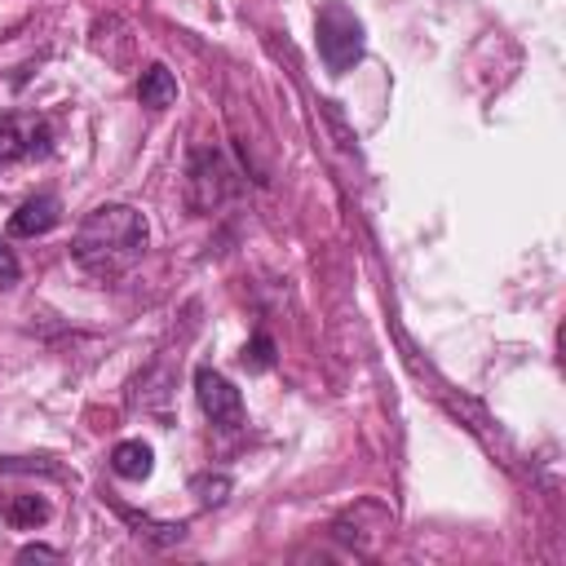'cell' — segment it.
<instances>
[{
	"instance_id": "6da1fadb",
	"label": "cell",
	"mask_w": 566,
	"mask_h": 566,
	"mask_svg": "<svg viewBox=\"0 0 566 566\" xmlns=\"http://www.w3.org/2000/svg\"><path fill=\"white\" fill-rule=\"evenodd\" d=\"M146 217L128 203H97L80 226H75V239H71V256L84 274L93 279H119L128 274L142 256H146Z\"/></svg>"
},
{
	"instance_id": "7a4b0ae2",
	"label": "cell",
	"mask_w": 566,
	"mask_h": 566,
	"mask_svg": "<svg viewBox=\"0 0 566 566\" xmlns=\"http://www.w3.org/2000/svg\"><path fill=\"white\" fill-rule=\"evenodd\" d=\"M314 40H318V57L332 75H345L358 66L363 49H367V35H363V22L358 13L345 4V0H327L314 18Z\"/></svg>"
},
{
	"instance_id": "3957f363",
	"label": "cell",
	"mask_w": 566,
	"mask_h": 566,
	"mask_svg": "<svg viewBox=\"0 0 566 566\" xmlns=\"http://www.w3.org/2000/svg\"><path fill=\"white\" fill-rule=\"evenodd\" d=\"M234 195V168L226 164L221 150H195L190 155V172H186V203L195 212H212L217 203H226Z\"/></svg>"
},
{
	"instance_id": "277c9868",
	"label": "cell",
	"mask_w": 566,
	"mask_h": 566,
	"mask_svg": "<svg viewBox=\"0 0 566 566\" xmlns=\"http://www.w3.org/2000/svg\"><path fill=\"white\" fill-rule=\"evenodd\" d=\"M195 398H199V411L217 429H239L243 424V398L217 367H199L195 371Z\"/></svg>"
},
{
	"instance_id": "5b68a950",
	"label": "cell",
	"mask_w": 566,
	"mask_h": 566,
	"mask_svg": "<svg viewBox=\"0 0 566 566\" xmlns=\"http://www.w3.org/2000/svg\"><path fill=\"white\" fill-rule=\"evenodd\" d=\"M49 155V124L35 115H0V164Z\"/></svg>"
},
{
	"instance_id": "8992f818",
	"label": "cell",
	"mask_w": 566,
	"mask_h": 566,
	"mask_svg": "<svg viewBox=\"0 0 566 566\" xmlns=\"http://www.w3.org/2000/svg\"><path fill=\"white\" fill-rule=\"evenodd\" d=\"M57 221H62L57 195H35V199H27V203L9 217V234H13V239H35V234H49Z\"/></svg>"
},
{
	"instance_id": "52a82bcc",
	"label": "cell",
	"mask_w": 566,
	"mask_h": 566,
	"mask_svg": "<svg viewBox=\"0 0 566 566\" xmlns=\"http://www.w3.org/2000/svg\"><path fill=\"white\" fill-rule=\"evenodd\" d=\"M111 469H115L124 482H142V478H150V469H155V451H150V442H142V438H124V442H115V447H111Z\"/></svg>"
},
{
	"instance_id": "ba28073f",
	"label": "cell",
	"mask_w": 566,
	"mask_h": 566,
	"mask_svg": "<svg viewBox=\"0 0 566 566\" xmlns=\"http://www.w3.org/2000/svg\"><path fill=\"white\" fill-rule=\"evenodd\" d=\"M137 97H142V106H150V111L172 106V102H177V80H172V71H168L164 62H150V66L142 71V80H137Z\"/></svg>"
},
{
	"instance_id": "9c48e42d",
	"label": "cell",
	"mask_w": 566,
	"mask_h": 566,
	"mask_svg": "<svg viewBox=\"0 0 566 566\" xmlns=\"http://www.w3.org/2000/svg\"><path fill=\"white\" fill-rule=\"evenodd\" d=\"M4 517H9L13 526L31 531V526L49 522V504H44L40 495H18V500H9V504H4Z\"/></svg>"
},
{
	"instance_id": "30bf717a",
	"label": "cell",
	"mask_w": 566,
	"mask_h": 566,
	"mask_svg": "<svg viewBox=\"0 0 566 566\" xmlns=\"http://www.w3.org/2000/svg\"><path fill=\"white\" fill-rule=\"evenodd\" d=\"M124 517L137 526V535H146V539H155V544H177V539L186 535L181 522H150V517H133V513H124Z\"/></svg>"
},
{
	"instance_id": "8fae6325",
	"label": "cell",
	"mask_w": 566,
	"mask_h": 566,
	"mask_svg": "<svg viewBox=\"0 0 566 566\" xmlns=\"http://www.w3.org/2000/svg\"><path fill=\"white\" fill-rule=\"evenodd\" d=\"M243 367L248 371H270L274 367V340L265 332H256L248 345H243Z\"/></svg>"
},
{
	"instance_id": "7c38bea8",
	"label": "cell",
	"mask_w": 566,
	"mask_h": 566,
	"mask_svg": "<svg viewBox=\"0 0 566 566\" xmlns=\"http://www.w3.org/2000/svg\"><path fill=\"white\" fill-rule=\"evenodd\" d=\"M190 486H195L199 504H226V495H230V486H234V482H230L226 473H199Z\"/></svg>"
},
{
	"instance_id": "4fadbf2b",
	"label": "cell",
	"mask_w": 566,
	"mask_h": 566,
	"mask_svg": "<svg viewBox=\"0 0 566 566\" xmlns=\"http://www.w3.org/2000/svg\"><path fill=\"white\" fill-rule=\"evenodd\" d=\"M18 274H22V265H18L13 248H9V243H0V287H13V283H18Z\"/></svg>"
},
{
	"instance_id": "5bb4252c",
	"label": "cell",
	"mask_w": 566,
	"mask_h": 566,
	"mask_svg": "<svg viewBox=\"0 0 566 566\" xmlns=\"http://www.w3.org/2000/svg\"><path fill=\"white\" fill-rule=\"evenodd\" d=\"M62 553L57 548H44V544H27L22 553H18V562H57Z\"/></svg>"
}]
</instances>
